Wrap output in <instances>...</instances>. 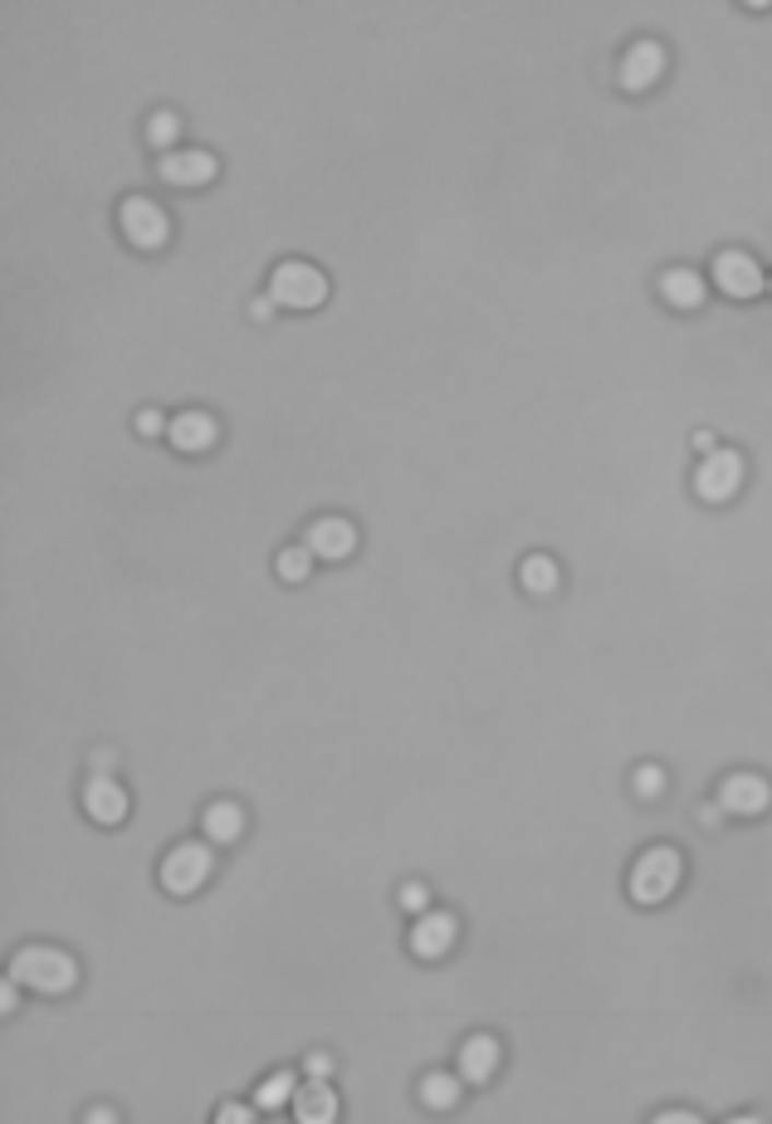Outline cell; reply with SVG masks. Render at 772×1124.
Segmentation results:
<instances>
[{"label":"cell","instance_id":"6da1fadb","mask_svg":"<svg viewBox=\"0 0 772 1124\" xmlns=\"http://www.w3.org/2000/svg\"><path fill=\"white\" fill-rule=\"evenodd\" d=\"M10 978L30 993H45V997H59L79 983V963L74 953L55 949V943H25V949L10 959Z\"/></svg>","mask_w":772,"mask_h":1124},{"label":"cell","instance_id":"7a4b0ae2","mask_svg":"<svg viewBox=\"0 0 772 1124\" xmlns=\"http://www.w3.org/2000/svg\"><path fill=\"white\" fill-rule=\"evenodd\" d=\"M685 880V860L675 846H651L635 856L631 876H625V890H631L635 905H665V900L680 890Z\"/></svg>","mask_w":772,"mask_h":1124},{"label":"cell","instance_id":"3957f363","mask_svg":"<svg viewBox=\"0 0 772 1124\" xmlns=\"http://www.w3.org/2000/svg\"><path fill=\"white\" fill-rule=\"evenodd\" d=\"M269 299L279 309H318L328 299V275L318 265H304V259H284V265L269 275Z\"/></svg>","mask_w":772,"mask_h":1124},{"label":"cell","instance_id":"277c9868","mask_svg":"<svg viewBox=\"0 0 772 1124\" xmlns=\"http://www.w3.org/2000/svg\"><path fill=\"white\" fill-rule=\"evenodd\" d=\"M206 880H211V846L206 842H182L166 850V860H162L166 895H196Z\"/></svg>","mask_w":772,"mask_h":1124},{"label":"cell","instance_id":"5b68a950","mask_svg":"<svg viewBox=\"0 0 772 1124\" xmlns=\"http://www.w3.org/2000/svg\"><path fill=\"white\" fill-rule=\"evenodd\" d=\"M118 225L132 250H162L166 235H172V220H166V211L152 196H128V201L118 206Z\"/></svg>","mask_w":772,"mask_h":1124},{"label":"cell","instance_id":"8992f818","mask_svg":"<svg viewBox=\"0 0 772 1124\" xmlns=\"http://www.w3.org/2000/svg\"><path fill=\"white\" fill-rule=\"evenodd\" d=\"M744 489V455L738 450H709L704 465L694 470V494L704 503H728Z\"/></svg>","mask_w":772,"mask_h":1124},{"label":"cell","instance_id":"52a82bcc","mask_svg":"<svg viewBox=\"0 0 772 1124\" xmlns=\"http://www.w3.org/2000/svg\"><path fill=\"white\" fill-rule=\"evenodd\" d=\"M660 73H665V45L660 39H635L617 65V83L625 93H645L660 83Z\"/></svg>","mask_w":772,"mask_h":1124},{"label":"cell","instance_id":"ba28073f","mask_svg":"<svg viewBox=\"0 0 772 1124\" xmlns=\"http://www.w3.org/2000/svg\"><path fill=\"white\" fill-rule=\"evenodd\" d=\"M714 289H724L728 299H758L763 293V269L748 250H724L714 259Z\"/></svg>","mask_w":772,"mask_h":1124},{"label":"cell","instance_id":"9c48e42d","mask_svg":"<svg viewBox=\"0 0 772 1124\" xmlns=\"http://www.w3.org/2000/svg\"><path fill=\"white\" fill-rule=\"evenodd\" d=\"M772 802V787L768 777L758 773H728L724 783H718V807H724L728 816H763Z\"/></svg>","mask_w":772,"mask_h":1124},{"label":"cell","instance_id":"30bf717a","mask_svg":"<svg viewBox=\"0 0 772 1124\" xmlns=\"http://www.w3.org/2000/svg\"><path fill=\"white\" fill-rule=\"evenodd\" d=\"M308 548H313V558H328V563L352 558V548H358V523L338 519V513H323V519L308 523Z\"/></svg>","mask_w":772,"mask_h":1124},{"label":"cell","instance_id":"8fae6325","mask_svg":"<svg viewBox=\"0 0 772 1124\" xmlns=\"http://www.w3.org/2000/svg\"><path fill=\"white\" fill-rule=\"evenodd\" d=\"M455 934H460L455 914H441V909L416 914V924H411V953H416V959H425V963L445 959V953H451V943H455Z\"/></svg>","mask_w":772,"mask_h":1124},{"label":"cell","instance_id":"7c38bea8","mask_svg":"<svg viewBox=\"0 0 772 1124\" xmlns=\"http://www.w3.org/2000/svg\"><path fill=\"white\" fill-rule=\"evenodd\" d=\"M83 812L98 826H118L128 822V792L113 783V773H93L89 787H83Z\"/></svg>","mask_w":772,"mask_h":1124},{"label":"cell","instance_id":"4fadbf2b","mask_svg":"<svg viewBox=\"0 0 772 1124\" xmlns=\"http://www.w3.org/2000/svg\"><path fill=\"white\" fill-rule=\"evenodd\" d=\"M499 1061H504V1052H499L494 1036L475 1032V1036H465V1042H460L455 1066H460V1080H469V1086H489V1080H494V1070H499Z\"/></svg>","mask_w":772,"mask_h":1124},{"label":"cell","instance_id":"5bb4252c","mask_svg":"<svg viewBox=\"0 0 772 1124\" xmlns=\"http://www.w3.org/2000/svg\"><path fill=\"white\" fill-rule=\"evenodd\" d=\"M166 436H172V445L182 450V455H206V450L215 445V436H221V426H215L211 412H182L166 426Z\"/></svg>","mask_w":772,"mask_h":1124},{"label":"cell","instance_id":"9a60e30c","mask_svg":"<svg viewBox=\"0 0 772 1124\" xmlns=\"http://www.w3.org/2000/svg\"><path fill=\"white\" fill-rule=\"evenodd\" d=\"M162 176L172 186H182V192H191V186L215 182V157L201 152V147H191V152H166L162 157Z\"/></svg>","mask_w":772,"mask_h":1124},{"label":"cell","instance_id":"2e32d148","mask_svg":"<svg viewBox=\"0 0 772 1124\" xmlns=\"http://www.w3.org/2000/svg\"><path fill=\"white\" fill-rule=\"evenodd\" d=\"M294 1120L299 1124H332L338 1120V1096H332L328 1080L313 1076L308 1086L294 1090Z\"/></svg>","mask_w":772,"mask_h":1124},{"label":"cell","instance_id":"e0dca14e","mask_svg":"<svg viewBox=\"0 0 772 1124\" xmlns=\"http://www.w3.org/2000/svg\"><path fill=\"white\" fill-rule=\"evenodd\" d=\"M704 279L694 275V269H665L660 275V299L670 303V309H699V303H704Z\"/></svg>","mask_w":772,"mask_h":1124},{"label":"cell","instance_id":"ac0fdd59","mask_svg":"<svg viewBox=\"0 0 772 1124\" xmlns=\"http://www.w3.org/2000/svg\"><path fill=\"white\" fill-rule=\"evenodd\" d=\"M201 826H206V836H211V842L231 846V842H239V836H245V812H239V802H231V797H221V802L206 807Z\"/></svg>","mask_w":772,"mask_h":1124},{"label":"cell","instance_id":"d6986e66","mask_svg":"<svg viewBox=\"0 0 772 1124\" xmlns=\"http://www.w3.org/2000/svg\"><path fill=\"white\" fill-rule=\"evenodd\" d=\"M518 582H524L528 596H552V592H558V582H562V572H558V563H552L548 553H528V558L518 563Z\"/></svg>","mask_w":772,"mask_h":1124},{"label":"cell","instance_id":"ffe728a7","mask_svg":"<svg viewBox=\"0 0 772 1124\" xmlns=\"http://www.w3.org/2000/svg\"><path fill=\"white\" fill-rule=\"evenodd\" d=\"M455 1100H460V1076H455V1070H431V1076H421V1105L425 1110H455Z\"/></svg>","mask_w":772,"mask_h":1124},{"label":"cell","instance_id":"44dd1931","mask_svg":"<svg viewBox=\"0 0 772 1124\" xmlns=\"http://www.w3.org/2000/svg\"><path fill=\"white\" fill-rule=\"evenodd\" d=\"M294 1090H299L294 1070H274L269 1080H259L255 1105H259V1110H284V1105H294Z\"/></svg>","mask_w":772,"mask_h":1124},{"label":"cell","instance_id":"7402d4cb","mask_svg":"<svg viewBox=\"0 0 772 1124\" xmlns=\"http://www.w3.org/2000/svg\"><path fill=\"white\" fill-rule=\"evenodd\" d=\"M274 567H279V577H284V582H304V577L313 572V548H308V543H294V548H279Z\"/></svg>","mask_w":772,"mask_h":1124},{"label":"cell","instance_id":"603a6c76","mask_svg":"<svg viewBox=\"0 0 772 1124\" xmlns=\"http://www.w3.org/2000/svg\"><path fill=\"white\" fill-rule=\"evenodd\" d=\"M176 138H182V118H176V113H152L148 118V142L152 147H172Z\"/></svg>","mask_w":772,"mask_h":1124},{"label":"cell","instance_id":"cb8c5ba5","mask_svg":"<svg viewBox=\"0 0 772 1124\" xmlns=\"http://www.w3.org/2000/svg\"><path fill=\"white\" fill-rule=\"evenodd\" d=\"M631 787H635V797H641V802H655V797L665 792V768H655V763H645V768H635Z\"/></svg>","mask_w":772,"mask_h":1124},{"label":"cell","instance_id":"d4e9b609","mask_svg":"<svg viewBox=\"0 0 772 1124\" xmlns=\"http://www.w3.org/2000/svg\"><path fill=\"white\" fill-rule=\"evenodd\" d=\"M215 1120H221V1124H249V1120H255V1110L239 1105V1100H225V1105L215 1110Z\"/></svg>","mask_w":772,"mask_h":1124},{"label":"cell","instance_id":"484cf974","mask_svg":"<svg viewBox=\"0 0 772 1124\" xmlns=\"http://www.w3.org/2000/svg\"><path fill=\"white\" fill-rule=\"evenodd\" d=\"M132 426H138V436H162L172 421H162V412H152V406H148V412H138V421H132Z\"/></svg>","mask_w":772,"mask_h":1124},{"label":"cell","instance_id":"4316f807","mask_svg":"<svg viewBox=\"0 0 772 1124\" xmlns=\"http://www.w3.org/2000/svg\"><path fill=\"white\" fill-rule=\"evenodd\" d=\"M401 905H406V909H416V914H421L425 905H431V890H425V885H406V890H401Z\"/></svg>","mask_w":772,"mask_h":1124},{"label":"cell","instance_id":"83f0119b","mask_svg":"<svg viewBox=\"0 0 772 1124\" xmlns=\"http://www.w3.org/2000/svg\"><path fill=\"white\" fill-rule=\"evenodd\" d=\"M308 1076L328 1080V1076H332V1061H328V1056H323V1052H313V1056H308Z\"/></svg>","mask_w":772,"mask_h":1124},{"label":"cell","instance_id":"f1b7e54d","mask_svg":"<svg viewBox=\"0 0 772 1124\" xmlns=\"http://www.w3.org/2000/svg\"><path fill=\"white\" fill-rule=\"evenodd\" d=\"M0 1007H5V1012H15V1007H20V983L15 978L0 987Z\"/></svg>","mask_w":772,"mask_h":1124},{"label":"cell","instance_id":"f546056e","mask_svg":"<svg viewBox=\"0 0 772 1124\" xmlns=\"http://www.w3.org/2000/svg\"><path fill=\"white\" fill-rule=\"evenodd\" d=\"M113 763H118V758H113V749H98V753H93V773H113Z\"/></svg>","mask_w":772,"mask_h":1124},{"label":"cell","instance_id":"4dcf8cb0","mask_svg":"<svg viewBox=\"0 0 772 1124\" xmlns=\"http://www.w3.org/2000/svg\"><path fill=\"white\" fill-rule=\"evenodd\" d=\"M249 313H255V318H259V323H265V318H269V313H274V299H255V303H249Z\"/></svg>","mask_w":772,"mask_h":1124},{"label":"cell","instance_id":"1f68e13d","mask_svg":"<svg viewBox=\"0 0 772 1124\" xmlns=\"http://www.w3.org/2000/svg\"><path fill=\"white\" fill-rule=\"evenodd\" d=\"M694 450H699V455H709V450H718V445H714V436H709V430H694Z\"/></svg>","mask_w":772,"mask_h":1124},{"label":"cell","instance_id":"d6a6232c","mask_svg":"<svg viewBox=\"0 0 772 1124\" xmlns=\"http://www.w3.org/2000/svg\"><path fill=\"white\" fill-rule=\"evenodd\" d=\"M660 1120H665V1124H694V1115H690V1110H665Z\"/></svg>","mask_w":772,"mask_h":1124}]
</instances>
